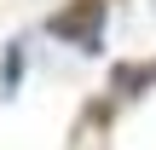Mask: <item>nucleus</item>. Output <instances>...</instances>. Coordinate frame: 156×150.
<instances>
[{"mask_svg": "<svg viewBox=\"0 0 156 150\" xmlns=\"http://www.w3.org/2000/svg\"><path fill=\"white\" fill-rule=\"evenodd\" d=\"M104 12H110V0H69L46 17V35L64 46H81V52H104Z\"/></svg>", "mask_w": 156, "mask_h": 150, "instance_id": "f257e3e1", "label": "nucleus"}, {"mask_svg": "<svg viewBox=\"0 0 156 150\" xmlns=\"http://www.w3.org/2000/svg\"><path fill=\"white\" fill-rule=\"evenodd\" d=\"M145 87H156L151 64H116V69H110V92H116V98H139Z\"/></svg>", "mask_w": 156, "mask_h": 150, "instance_id": "f03ea898", "label": "nucleus"}, {"mask_svg": "<svg viewBox=\"0 0 156 150\" xmlns=\"http://www.w3.org/2000/svg\"><path fill=\"white\" fill-rule=\"evenodd\" d=\"M17 81H23V40H6V64H0V92L12 98V92H17Z\"/></svg>", "mask_w": 156, "mask_h": 150, "instance_id": "7ed1b4c3", "label": "nucleus"}, {"mask_svg": "<svg viewBox=\"0 0 156 150\" xmlns=\"http://www.w3.org/2000/svg\"><path fill=\"white\" fill-rule=\"evenodd\" d=\"M151 75H156V64H151Z\"/></svg>", "mask_w": 156, "mask_h": 150, "instance_id": "20e7f679", "label": "nucleus"}]
</instances>
